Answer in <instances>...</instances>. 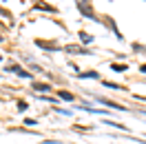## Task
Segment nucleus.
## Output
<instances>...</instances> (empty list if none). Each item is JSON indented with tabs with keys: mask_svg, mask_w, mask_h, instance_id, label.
<instances>
[{
	"mask_svg": "<svg viewBox=\"0 0 146 144\" xmlns=\"http://www.w3.org/2000/svg\"><path fill=\"white\" fill-rule=\"evenodd\" d=\"M9 71H13V73H18V75H22V78H29L31 73H27V71H22L20 67H9Z\"/></svg>",
	"mask_w": 146,
	"mask_h": 144,
	"instance_id": "f03ea898",
	"label": "nucleus"
},
{
	"mask_svg": "<svg viewBox=\"0 0 146 144\" xmlns=\"http://www.w3.org/2000/svg\"><path fill=\"white\" fill-rule=\"evenodd\" d=\"M142 73H146V64H142Z\"/></svg>",
	"mask_w": 146,
	"mask_h": 144,
	"instance_id": "39448f33",
	"label": "nucleus"
},
{
	"mask_svg": "<svg viewBox=\"0 0 146 144\" xmlns=\"http://www.w3.org/2000/svg\"><path fill=\"white\" fill-rule=\"evenodd\" d=\"M49 89H51L49 84H38V82H36V91H49Z\"/></svg>",
	"mask_w": 146,
	"mask_h": 144,
	"instance_id": "7ed1b4c3",
	"label": "nucleus"
},
{
	"mask_svg": "<svg viewBox=\"0 0 146 144\" xmlns=\"http://www.w3.org/2000/svg\"><path fill=\"white\" fill-rule=\"evenodd\" d=\"M60 98H62V100H73V95H71V93H66V91H60Z\"/></svg>",
	"mask_w": 146,
	"mask_h": 144,
	"instance_id": "20e7f679",
	"label": "nucleus"
},
{
	"mask_svg": "<svg viewBox=\"0 0 146 144\" xmlns=\"http://www.w3.org/2000/svg\"><path fill=\"white\" fill-rule=\"evenodd\" d=\"M78 7H80V9H82V13H86V16H89V18H93V11L89 9V7H86V5H84L82 0H80V2H78Z\"/></svg>",
	"mask_w": 146,
	"mask_h": 144,
	"instance_id": "f257e3e1",
	"label": "nucleus"
}]
</instances>
